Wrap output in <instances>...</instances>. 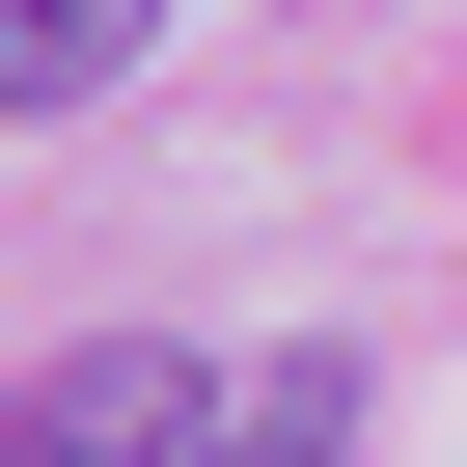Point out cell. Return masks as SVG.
<instances>
[{
    "instance_id": "6da1fadb",
    "label": "cell",
    "mask_w": 467,
    "mask_h": 467,
    "mask_svg": "<svg viewBox=\"0 0 467 467\" xmlns=\"http://www.w3.org/2000/svg\"><path fill=\"white\" fill-rule=\"evenodd\" d=\"M220 440H248V412H220L165 330H110V358H56V385H28V440H0V467H220Z\"/></svg>"
},
{
    "instance_id": "7a4b0ae2",
    "label": "cell",
    "mask_w": 467,
    "mask_h": 467,
    "mask_svg": "<svg viewBox=\"0 0 467 467\" xmlns=\"http://www.w3.org/2000/svg\"><path fill=\"white\" fill-rule=\"evenodd\" d=\"M138 28H165V0H0V110H83V83H138Z\"/></svg>"
}]
</instances>
